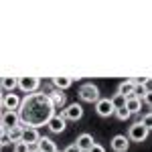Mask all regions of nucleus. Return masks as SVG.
<instances>
[{"label":"nucleus","mask_w":152,"mask_h":152,"mask_svg":"<svg viewBox=\"0 0 152 152\" xmlns=\"http://www.w3.org/2000/svg\"><path fill=\"white\" fill-rule=\"evenodd\" d=\"M31 152H41V150H39V148H33V150H31Z\"/></svg>","instance_id":"bb28decb"},{"label":"nucleus","mask_w":152,"mask_h":152,"mask_svg":"<svg viewBox=\"0 0 152 152\" xmlns=\"http://www.w3.org/2000/svg\"><path fill=\"white\" fill-rule=\"evenodd\" d=\"M75 144H77L83 152H87L95 144V142H94V136H91V134H81V136L77 138V142H75Z\"/></svg>","instance_id":"f8f14e48"},{"label":"nucleus","mask_w":152,"mask_h":152,"mask_svg":"<svg viewBox=\"0 0 152 152\" xmlns=\"http://www.w3.org/2000/svg\"><path fill=\"white\" fill-rule=\"evenodd\" d=\"M95 112L99 114L102 118H110L112 114H116V105L110 97H102L97 104H95Z\"/></svg>","instance_id":"39448f33"},{"label":"nucleus","mask_w":152,"mask_h":152,"mask_svg":"<svg viewBox=\"0 0 152 152\" xmlns=\"http://www.w3.org/2000/svg\"><path fill=\"white\" fill-rule=\"evenodd\" d=\"M81 116H83V107L79 104H71L63 110V118H67V120H81Z\"/></svg>","instance_id":"9d476101"},{"label":"nucleus","mask_w":152,"mask_h":152,"mask_svg":"<svg viewBox=\"0 0 152 152\" xmlns=\"http://www.w3.org/2000/svg\"><path fill=\"white\" fill-rule=\"evenodd\" d=\"M116 116H118V120H128V118L132 116V112L124 105V107H118V110H116Z\"/></svg>","instance_id":"6ab92c4d"},{"label":"nucleus","mask_w":152,"mask_h":152,"mask_svg":"<svg viewBox=\"0 0 152 152\" xmlns=\"http://www.w3.org/2000/svg\"><path fill=\"white\" fill-rule=\"evenodd\" d=\"M134 87H136L134 81H122L120 87H118V94L124 95V97H132V95H134Z\"/></svg>","instance_id":"ddd939ff"},{"label":"nucleus","mask_w":152,"mask_h":152,"mask_svg":"<svg viewBox=\"0 0 152 152\" xmlns=\"http://www.w3.org/2000/svg\"><path fill=\"white\" fill-rule=\"evenodd\" d=\"M142 102H144V104H148V105H150V107H152V89H150V91H148V94H146V97H144Z\"/></svg>","instance_id":"a878e982"},{"label":"nucleus","mask_w":152,"mask_h":152,"mask_svg":"<svg viewBox=\"0 0 152 152\" xmlns=\"http://www.w3.org/2000/svg\"><path fill=\"white\" fill-rule=\"evenodd\" d=\"M140 105H142V99L134 97V95L126 99V107H128V110L132 112V114H138V112H140Z\"/></svg>","instance_id":"a211bd4d"},{"label":"nucleus","mask_w":152,"mask_h":152,"mask_svg":"<svg viewBox=\"0 0 152 152\" xmlns=\"http://www.w3.org/2000/svg\"><path fill=\"white\" fill-rule=\"evenodd\" d=\"M49 130L53 132V134H61L63 130H65V118L61 116V114H55V116L49 120Z\"/></svg>","instance_id":"1a4fd4ad"},{"label":"nucleus","mask_w":152,"mask_h":152,"mask_svg":"<svg viewBox=\"0 0 152 152\" xmlns=\"http://www.w3.org/2000/svg\"><path fill=\"white\" fill-rule=\"evenodd\" d=\"M150 81H152V79H150Z\"/></svg>","instance_id":"cd10ccee"},{"label":"nucleus","mask_w":152,"mask_h":152,"mask_svg":"<svg viewBox=\"0 0 152 152\" xmlns=\"http://www.w3.org/2000/svg\"><path fill=\"white\" fill-rule=\"evenodd\" d=\"M87 152H105V148L102 146V144H94V146H91Z\"/></svg>","instance_id":"393cba45"},{"label":"nucleus","mask_w":152,"mask_h":152,"mask_svg":"<svg viewBox=\"0 0 152 152\" xmlns=\"http://www.w3.org/2000/svg\"><path fill=\"white\" fill-rule=\"evenodd\" d=\"M79 97H81L83 102H89V104H97L102 97H99V89L95 87L94 83H83L81 87H79Z\"/></svg>","instance_id":"f03ea898"},{"label":"nucleus","mask_w":152,"mask_h":152,"mask_svg":"<svg viewBox=\"0 0 152 152\" xmlns=\"http://www.w3.org/2000/svg\"><path fill=\"white\" fill-rule=\"evenodd\" d=\"M37 148L41 152H57V146H55V142L51 138H41L39 144H37Z\"/></svg>","instance_id":"2eb2a0df"},{"label":"nucleus","mask_w":152,"mask_h":152,"mask_svg":"<svg viewBox=\"0 0 152 152\" xmlns=\"http://www.w3.org/2000/svg\"><path fill=\"white\" fill-rule=\"evenodd\" d=\"M10 134H8V130H2V142H0V144H2V146H8V144H10Z\"/></svg>","instance_id":"4be33fe9"},{"label":"nucleus","mask_w":152,"mask_h":152,"mask_svg":"<svg viewBox=\"0 0 152 152\" xmlns=\"http://www.w3.org/2000/svg\"><path fill=\"white\" fill-rule=\"evenodd\" d=\"M20 105H23V102H20V97L16 94H4L2 95V110L4 112H18Z\"/></svg>","instance_id":"20e7f679"},{"label":"nucleus","mask_w":152,"mask_h":152,"mask_svg":"<svg viewBox=\"0 0 152 152\" xmlns=\"http://www.w3.org/2000/svg\"><path fill=\"white\" fill-rule=\"evenodd\" d=\"M65 152H83V150L77 146V144H69V146L65 148Z\"/></svg>","instance_id":"b1692460"},{"label":"nucleus","mask_w":152,"mask_h":152,"mask_svg":"<svg viewBox=\"0 0 152 152\" xmlns=\"http://www.w3.org/2000/svg\"><path fill=\"white\" fill-rule=\"evenodd\" d=\"M41 136H39V130L37 128H24V134H23V142H26L28 146L33 144H39Z\"/></svg>","instance_id":"9b49d317"},{"label":"nucleus","mask_w":152,"mask_h":152,"mask_svg":"<svg viewBox=\"0 0 152 152\" xmlns=\"http://www.w3.org/2000/svg\"><path fill=\"white\" fill-rule=\"evenodd\" d=\"M142 124H144V126H146L148 130H152V112H150V114H146V116L142 118Z\"/></svg>","instance_id":"5701e85b"},{"label":"nucleus","mask_w":152,"mask_h":152,"mask_svg":"<svg viewBox=\"0 0 152 152\" xmlns=\"http://www.w3.org/2000/svg\"><path fill=\"white\" fill-rule=\"evenodd\" d=\"M57 152H59V150H57Z\"/></svg>","instance_id":"c85d7f7f"},{"label":"nucleus","mask_w":152,"mask_h":152,"mask_svg":"<svg viewBox=\"0 0 152 152\" xmlns=\"http://www.w3.org/2000/svg\"><path fill=\"white\" fill-rule=\"evenodd\" d=\"M126 99H128V97H124V95H120V94H116L114 97H112V102H114V105H116V110H118V107H124V105H126Z\"/></svg>","instance_id":"412c9836"},{"label":"nucleus","mask_w":152,"mask_h":152,"mask_svg":"<svg viewBox=\"0 0 152 152\" xmlns=\"http://www.w3.org/2000/svg\"><path fill=\"white\" fill-rule=\"evenodd\" d=\"M148 132H150V130L146 128L142 122H136V124L130 126L128 138H130V140H134V142H144L146 138H148Z\"/></svg>","instance_id":"7ed1b4c3"},{"label":"nucleus","mask_w":152,"mask_h":152,"mask_svg":"<svg viewBox=\"0 0 152 152\" xmlns=\"http://www.w3.org/2000/svg\"><path fill=\"white\" fill-rule=\"evenodd\" d=\"M39 85H41V79H39V77H20V79H18V87H20L26 95L37 94Z\"/></svg>","instance_id":"0eeeda50"},{"label":"nucleus","mask_w":152,"mask_h":152,"mask_svg":"<svg viewBox=\"0 0 152 152\" xmlns=\"http://www.w3.org/2000/svg\"><path fill=\"white\" fill-rule=\"evenodd\" d=\"M128 148H130V138L122 136V134L112 138V150L114 152H128Z\"/></svg>","instance_id":"6e6552de"},{"label":"nucleus","mask_w":152,"mask_h":152,"mask_svg":"<svg viewBox=\"0 0 152 152\" xmlns=\"http://www.w3.org/2000/svg\"><path fill=\"white\" fill-rule=\"evenodd\" d=\"M49 97H51V102H53V105H55V110L65 105V94H63L61 89H53V91L49 94Z\"/></svg>","instance_id":"4468645a"},{"label":"nucleus","mask_w":152,"mask_h":152,"mask_svg":"<svg viewBox=\"0 0 152 152\" xmlns=\"http://www.w3.org/2000/svg\"><path fill=\"white\" fill-rule=\"evenodd\" d=\"M71 83H73V77H55L53 79V85H55V89H67L71 87Z\"/></svg>","instance_id":"f3484780"},{"label":"nucleus","mask_w":152,"mask_h":152,"mask_svg":"<svg viewBox=\"0 0 152 152\" xmlns=\"http://www.w3.org/2000/svg\"><path fill=\"white\" fill-rule=\"evenodd\" d=\"M33 150V146H28V144H26V142H16V144H14V152H31Z\"/></svg>","instance_id":"aec40b11"},{"label":"nucleus","mask_w":152,"mask_h":152,"mask_svg":"<svg viewBox=\"0 0 152 152\" xmlns=\"http://www.w3.org/2000/svg\"><path fill=\"white\" fill-rule=\"evenodd\" d=\"M18 114L26 128H39L49 124V120L55 116V105L49 94H31L23 99Z\"/></svg>","instance_id":"f257e3e1"},{"label":"nucleus","mask_w":152,"mask_h":152,"mask_svg":"<svg viewBox=\"0 0 152 152\" xmlns=\"http://www.w3.org/2000/svg\"><path fill=\"white\" fill-rule=\"evenodd\" d=\"M20 124H23V120L18 112H2V130H12Z\"/></svg>","instance_id":"423d86ee"},{"label":"nucleus","mask_w":152,"mask_h":152,"mask_svg":"<svg viewBox=\"0 0 152 152\" xmlns=\"http://www.w3.org/2000/svg\"><path fill=\"white\" fill-rule=\"evenodd\" d=\"M14 87H18V79H16V77H4V79H2V89H4V94H12Z\"/></svg>","instance_id":"dca6fc26"}]
</instances>
